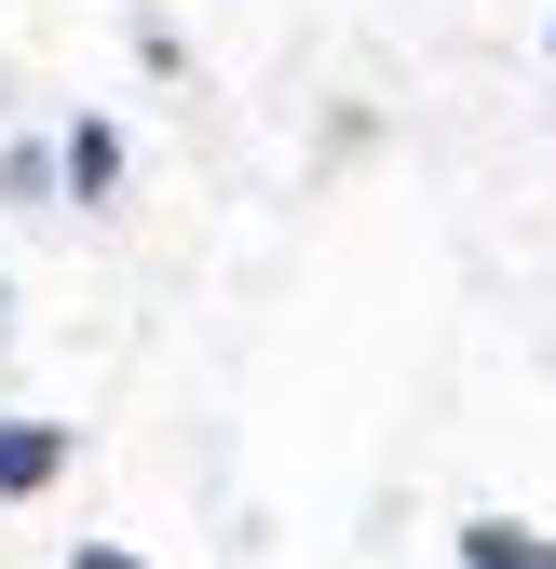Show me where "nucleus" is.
<instances>
[{
	"mask_svg": "<svg viewBox=\"0 0 556 569\" xmlns=\"http://www.w3.org/2000/svg\"><path fill=\"white\" fill-rule=\"evenodd\" d=\"M68 569H136V556H122V542H82V556H68Z\"/></svg>",
	"mask_w": 556,
	"mask_h": 569,
	"instance_id": "4",
	"label": "nucleus"
},
{
	"mask_svg": "<svg viewBox=\"0 0 556 569\" xmlns=\"http://www.w3.org/2000/svg\"><path fill=\"white\" fill-rule=\"evenodd\" d=\"M54 475H68L54 420H0V502H28V488H54Z\"/></svg>",
	"mask_w": 556,
	"mask_h": 569,
	"instance_id": "1",
	"label": "nucleus"
},
{
	"mask_svg": "<svg viewBox=\"0 0 556 569\" xmlns=\"http://www.w3.org/2000/svg\"><path fill=\"white\" fill-rule=\"evenodd\" d=\"M461 556H475V569H543L556 542H543V529H503V516H475V529H461Z\"/></svg>",
	"mask_w": 556,
	"mask_h": 569,
	"instance_id": "3",
	"label": "nucleus"
},
{
	"mask_svg": "<svg viewBox=\"0 0 556 569\" xmlns=\"http://www.w3.org/2000/svg\"><path fill=\"white\" fill-rule=\"evenodd\" d=\"M54 177L82 190V203H109V190H122V136H109V122H68V150H54Z\"/></svg>",
	"mask_w": 556,
	"mask_h": 569,
	"instance_id": "2",
	"label": "nucleus"
}]
</instances>
